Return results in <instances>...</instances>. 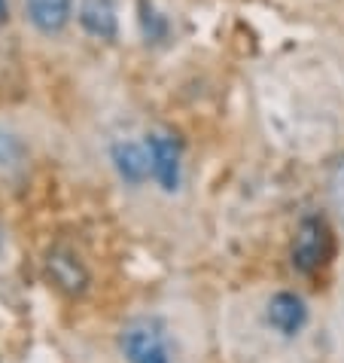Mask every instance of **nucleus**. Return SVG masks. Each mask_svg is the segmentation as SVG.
<instances>
[{"label":"nucleus","mask_w":344,"mask_h":363,"mask_svg":"<svg viewBox=\"0 0 344 363\" xmlns=\"http://www.w3.org/2000/svg\"><path fill=\"white\" fill-rule=\"evenodd\" d=\"M0 250H4V232H0Z\"/></svg>","instance_id":"12"},{"label":"nucleus","mask_w":344,"mask_h":363,"mask_svg":"<svg viewBox=\"0 0 344 363\" xmlns=\"http://www.w3.org/2000/svg\"><path fill=\"white\" fill-rule=\"evenodd\" d=\"M6 16H9V4H6V0H0V25L6 22Z\"/></svg>","instance_id":"11"},{"label":"nucleus","mask_w":344,"mask_h":363,"mask_svg":"<svg viewBox=\"0 0 344 363\" xmlns=\"http://www.w3.org/2000/svg\"><path fill=\"white\" fill-rule=\"evenodd\" d=\"M25 16L34 31L43 37H58L70 25L74 0H25Z\"/></svg>","instance_id":"7"},{"label":"nucleus","mask_w":344,"mask_h":363,"mask_svg":"<svg viewBox=\"0 0 344 363\" xmlns=\"http://www.w3.org/2000/svg\"><path fill=\"white\" fill-rule=\"evenodd\" d=\"M268 324L275 327L280 336H296V333L305 330L308 324V306L305 299L289 294V290H280L268 299Z\"/></svg>","instance_id":"6"},{"label":"nucleus","mask_w":344,"mask_h":363,"mask_svg":"<svg viewBox=\"0 0 344 363\" xmlns=\"http://www.w3.org/2000/svg\"><path fill=\"white\" fill-rule=\"evenodd\" d=\"M147 153L156 184L165 193H177L180 180H183V147H180V140L165 128H156L147 135Z\"/></svg>","instance_id":"3"},{"label":"nucleus","mask_w":344,"mask_h":363,"mask_svg":"<svg viewBox=\"0 0 344 363\" xmlns=\"http://www.w3.org/2000/svg\"><path fill=\"white\" fill-rule=\"evenodd\" d=\"M119 351L125 363H174V345L165 320L134 318L119 333Z\"/></svg>","instance_id":"1"},{"label":"nucleus","mask_w":344,"mask_h":363,"mask_svg":"<svg viewBox=\"0 0 344 363\" xmlns=\"http://www.w3.org/2000/svg\"><path fill=\"white\" fill-rule=\"evenodd\" d=\"M76 18L83 31L95 40H116L119 37V4L116 0H79Z\"/></svg>","instance_id":"5"},{"label":"nucleus","mask_w":344,"mask_h":363,"mask_svg":"<svg viewBox=\"0 0 344 363\" xmlns=\"http://www.w3.org/2000/svg\"><path fill=\"white\" fill-rule=\"evenodd\" d=\"M292 269L302 275H314L329 263L332 257V229L320 214H308L299 220L296 238H292Z\"/></svg>","instance_id":"2"},{"label":"nucleus","mask_w":344,"mask_h":363,"mask_svg":"<svg viewBox=\"0 0 344 363\" xmlns=\"http://www.w3.org/2000/svg\"><path fill=\"white\" fill-rule=\"evenodd\" d=\"M110 159H113V168L116 174L125 180L131 186H140L144 180L153 174L149 171V153H147V144H134V140H119L110 150Z\"/></svg>","instance_id":"8"},{"label":"nucleus","mask_w":344,"mask_h":363,"mask_svg":"<svg viewBox=\"0 0 344 363\" xmlns=\"http://www.w3.org/2000/svg\"><path fill=\"white\" fill-rule=\"evenodd\" d=\"M25 156H28V147H25V140L18 138L13 128H6V125H0V171H13L25 162Z\"/></svg>","instance_id":"9"},{"label":"nucleus","mask_w":344,"mask_h":363,"mask_svg":"<svg viewBox=\"0 0 344 363\" xmlns=\"http://www.w3.org/2000/svg\"><path fill=\"white\" fill-rule=\"evenodd\" d=\"M329 196H332V205H336V214L344 223V159L332 171V180H329Z\"/></svg>","instance_id":"10"},{"label":"nucleus","mask_w":344,"mask_h":363,"mask_svg":"<svg viewBox=\"0 0 344 363\" xmlns=\"http://www.w3.org/2000/svg\"><path fill=\"white\" fill-rule=\"evenodd\" d=\"M46 272H49V278H52V284H55L58 290H64V294H70V296L86 294V287H88V272H86L83 263H79V257L74 254V250H67V247L49 250V257H46Z\"/></svg>","instance_id":"4"}]
</instances>
